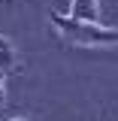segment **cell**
<instances>
[{
  "label": "cell",
  "mask_w": 118,
  "mask_h": 121,
  "mask_svg": "<svg viewBox=\"0 0 118 121\" xmlns=\"http://www.w3.org/2000/svg\"><path fill=\"white\" fill-rule=\"evenodd\" d=\"M52 24L64 39H70L73 45H88V48H100V45H115L118 33L115 27H103L97 21H82V18H70L61 12H48Z\"/></svg>",
  "instance_id": "6da1fadb"
},
{
  "label": "cell",
  "mask_w": 118,
  "mask_h": 121,
  "mask_svg": "<svg viewBox=\"0 0 118 121\" xmlns=\"http://www.w3.org/2000/svg\"><path fill=\"white\" fill-rule=\"evenodd\" d=\"M21 67V60H18V55H15V45L6 39V36H0V73L3 76H9L15 73Z\"/></svg>",
  "instance_id": "7a4b0ae2"
},
{
  "label": "cell",
  "mask_w": 118,
  "mask_h": 121,
  "mask_svg": "<svg viewBox=\"0 0 118 121\" xmlns=\"http://www.w3.org/2000/svg\"><path fill=\"white\" fill-rule=\"evenodd\" d=\"M70 18L97 21V18H100V3H97V0H73V3H70Z\"/></svg>",
  "instance_id": "3957f363"
},
{
  "label": "cell",
  "mask_w": 118,
  "mask_h": 121,
  "mask_svg": "<svg viewBox=\"0 0 118 121\" xmlns=\"http://www.w3.org/2000/svg\"><path fill=\"white\" fill-rule=\"evenodd\" d=\"M3 79H6V76L0 73V112H3V106H6V88H3Z\"/></svg>",
  "instance_id": "277c9868"
},
{
  "label": "cell",
  "mask_w": 118,
  "mask_h": 121,
  "mask_svg": "<svg viewBox=\"0 0 118 121\" xmlns=\"http://www.w3.org/2000/svg\"><path fill=\"white\" fill-rule=\"evenodd\" d=\"M9 121H24V118H9Z\"/></svg>",
  "instance_id": "5b68a950"
}]
</instances>
